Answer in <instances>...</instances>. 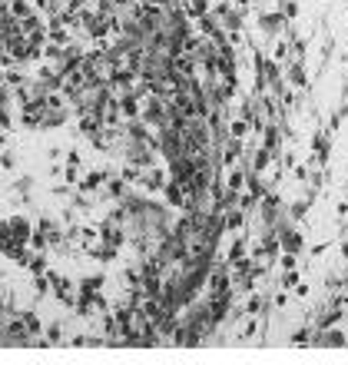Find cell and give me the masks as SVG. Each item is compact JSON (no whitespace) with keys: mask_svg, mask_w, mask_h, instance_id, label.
Here are the masks:
<instances>
[{"mask_svg":"<svg viewBox=\"0 0 348 365\" xmlns=\"http://www.w3.org/2000/svg\"><path fill=\"white\" fill-rule=\"evenodd\" d=\"M285 80H289L299 93H305V90H308V74H305V60H302V57H292V60L285 64Z\"/></svg>","mask_w":348,"mask_h":365,"instance_id":"obj_4","label":"cell"},{"mask_svg":"<svg viewBox=\"0 0 348 365\" xmlns=\"http://www.w3.org/2000/svg\"><path fill=\"white\" fill-rule=\"evenodd\" d=\"M13 123H17V120H13V110H11V103H4V107H0V129H7V133H11V129H13Z\"/></svg>","mask_w":348,"mask_h":365,"instance_id":"obj_21","label":"cell"},{"mask_svg":"<svg viewBox=\"0 0 348 365\" xmlns=\"http://www.w3.org/2000/svg\"><path fill=\"white\" fill-rule=\"evenodd\" d=\"M11 13L17 21H27L30 13H37V4L33 0H11Z\"/></svg>","mask_w":348,"mask_h":365,"instance_id":"obj_14","label":"cell"},{"mask_svg":"<svg viewBox=\"0 0 348 365\" xmlns=\"http://www.w3.org/2000/svg\"><path fill=\"white\" fill-rule=\"evenodd\" d=\"M308 282H299V286H295V299H308Z\"/></svg>","mask_w":348,"mask_h":365,"instance_id":"obj_25","label":"cell"},{"mask_svg":"<svg viewBox=\"0 0 348 365\" xmlns=\"http://www.w3.org/2000/svg\"><path fill=\"white\" fill-rule=\"evenodd\" d=\"M249 133H252V120L236 117L232 123H229V137H236V140H246Z\"/></svg>","mask_w":348,"mask_h":365,"instance_id":"obj_13","label":"cell"},{"mask_svg":"<svg viewBox=\"0 0 348 365\" xmlns=\"http://www.w3.org/2000/svg\"><path fill=\"white\" fill-rule=\"evenodd\" d=\"M279 243H282V253H295V256H302V253H305V236H302V229H295L292 223L279 229Z\"/></svg>","mask_w":348,"mask_h":365,"instance_id":"obj_3","label":"cell"},{"mask_svg":"<svg viewBox=\"0 0 348 365\" xmlns=\"http://www.w3.org/2000/svg\"><path fill=\"white\" fill-rule=\"evenodd\" d=\"M338 216H348V199H342V203H338Z\"/></svg>","mask_w":348,"mask_h":365,"instance_id":"obj_29","label":"cell"},{"mask_svg":"<svg viewBox=\"0 0 348 365\" xmlns=\"http://www.w3.org/2000/svg\"><path fill=\"white\" fill-rule=\"evenodd\" d=\"M285 27H289V21H285V13L279 11V7L259 13V30L265 33V37H279V33H285Z\"/></svg>","mask_w":348,"mask_h":365,"instance_id":"obj_2","label":"cell"},{"mask_svg":"<svg viewBox=\"0 0 348 365\" xmlns=\"http://www.w3.org/2000/svg\"><path fill=\"white\" fill-rule=\"evenodd\" d=\"M30 292L37 296V299H47V296H54L50 276H47V272H37V276H30Z\"/></svg>","mask_w":348,"mask_h":365,"instance_id":"obj_8","label":"cell"},{"mask_svg":"<svg viewBox=\"0 0 348 365\" xmlns=\"http://www.w3.org/2000/svg\"><path fill=\"white\" fill-rule=\"evenodd\" d=\"M279 11L285 13V21H295L299 17V0H279Z\"/></svg>","mask_w":348,"mask_h":365,"instance_id":"obj_22","label":"cell"},{"mask_svg":"<svg viewBox=\"0 0 348 365\" xmlns=\"http://www.w3.org/2000/svg\"><path fill=\"white\" fill-rule=\"evenodd\" d=\"M249 249H252V246H249V236H246V233H239V236L229 243V249H226V262L232 266V262L246 259V256H249Z\"/></svg>","mask_w":348,"mask_h":365,"instance_id":"obj_7","label":"cell"},{"mask_svg":"<svg viewBox=\"0 0 348 365\" xmlns=\"http://www.w3.org/2000/svg\"><path fill=\"white\" fill-rule=\"evenodd\" d=\"M37 186V180L33 176H17V180L11 182V193H13V203H30V190Z\"/></svg>","mask_w":348,"mask_h":365,"instance_id":"obj_6","label":"cell"},{"mask_svg":"<svg viewBox=\"0 0 348 365\" xmlns=\"http://www.w3.org/2000/svg\"><path fill=\"white\" fill-rule=\"evenodd\" d=\"M226 229L229 233H242V229H246V209H242V206L226 209Z\"/></svg>","mask_w":348,"mask_h":365,"instance_id":"obj_10","label":"cell"},{"mask_svg":"<svg viewBox=\"0 0 348 365\" xmlns=\"http://www.w3.org/2000/svg\"><path fill=\"white\" fill-rule=\"evenodd\" d=\"M33 226H37L40 233H47V236H50V233H54V229H60V226H64V223H60V216L40 213V216H37V223H33Z\"/></svg>","mask_w":348,"mask_h":365,"instance_id":"obj_15","label":"cell"},{"mask_svg":"<svg viewBox=\"0 0 348 365\" xmlns=\"http://www.w3.org/2000/svg\"><path fill=\"white\" fill-rule=\"evenodd\" d=\"M7 223H11V233L17 236V243H27V246H30V236H33V229H37V226L30 223V216L11 213L7 216Z\"/></svg>","mask_w":348,"mask_h":365,"instance_id":"obj_5","label":"cell"},{"mask_svg":"<svg viewBox=\"0 0 348 365\" xmlns=\"http://www.w3.org/2000/svg\"><path fill=\"white\" fill-rule=\"evenodd\" d=\"M83 173H87V170H83V166H73V163H64V180L70 182V186H76V182L83 180Z\"/></svg>","mask_w":348,"mask_h":365,"instance_id":"obj_17","label":"cell"},{"mask_svg":"<svg viewBox=\"0 0 348 365\" xmlns=\"http://www.w3.org/2000/svg\"><path fill=\"white\" fill-rule=\"evenodd\" d=\"M64 163H73V166H83V153H80V150H66Z\"/></svg>","mask_w":348,"mask_h":365,"instance_id":"obj_24","label":"cell"},{"mask_svg":"<svg viewBox=\"0 0 348 365\" xmlns=\"http://www.w3.org/2000/svg\"><path fill=\"white\" fill-rule=\"evenodd\" d=\"M103 286H107V276H103V272L83 276V279L76 282V289H80V292H97V289H103Z\"/></svg>","mask_w":348,"mask_h":365,"instance_id":"obj_12","label":"cell"},{"mask_svg":"<svg viewBox=\"0 0 348 365\" xmlns=\"http://www.w3.org/2000/svg\"><path fill=\"white\" fill-rule=\"evenodd\" d=\"M338 253H342V259L348 262V239H342V243H338Z\"/></svg>","mask_w":348,"mask_h":365,"instance_id":"obj_27","label":"cell"},{"mask_svg":"<svg viewBox=\"0 0 348 365\" xmlns=\"http://www.w3.org/2000/svg\"><path fill=\"white\" fill-rule=\"evenodd\" d=\"M44 335L50 345H66V329H64V319H54V323L44 325Z\"/></svg>","mask_w":348,"mask_h":365,"instance_id":"obj_9","label":"cell"},{"mask_svg":"<svg viewBox=\"0 0 348 365\" xmlns=\"http://www.w3.org/2000/svg\"><path fill=\"white\" fill-rule=\"evenodd\" d=\"M47 156H50V160H60V156H64V146H50V150H47Z\"/></svg>","mask_w":348,"mask_h":365,"instance_id":"obj_26","label":"cell"},{"mask_svg":"<svg viewBox=\"0 0 348 365\" xmlns=\"http://www.w3.org/2000/svg\"><path fill=\"white\" fill-rule=\"evenodd\" d=\"M345 117H348V100H342V107H338L335 113H332V120H328V129L335 133V129L342 127V123H345Z\"/></svg>","mask_w":348,"mask_h":365,"instance_id":"obj_20","label":"cell"},{"mask_svg":"<svg viewBox=\"0 0 348 365\" xmlns=\"http://www.w3.org/2000/svg\"><path fill=\"white\" fill-rule=\"evenodd\" d=\"M282 289H295V286H299V282H302V272H299V269H282Z\"/></svg>","mask_w":348,"mask_h":365,"instance_id":"obj_19","label":"cell"},{"mask_svg":"<svg viewBox=\"0 0 348 365\" xmlns=\"http://www.w3.org/2000/svg\"><path fill=\"white\" fill-rule=\"evenodd\" d=\"M0 170H7V173H17V153L13 150H0Z\"/></svg>","mask_w":348,"mask_h":365,"instance_id":"obj_18","label":"cell"},{"mask_svg":"<svg viewBox=\"0 0 348 365\" xmlns=\"http://www.w3.org/2000/svg\"><path fill=\"white\" fill-rule=\"evenodd\" d=\"M47 110H50V107H47L44 100H30V103H23V107H20V127L40 129V127H44Z\"/></svg>","mask_w":348,"mask_h":365,"instance_id":"obj_1","label":"cell"},{"mask_svg":"<svg viewBox=\"0 0 348 365\" xmlns=\"http://www.w3.org/2000/svg\"><path fill=\"white\" fill-rule=\"evenodd\" d=\"M27 80H30V76H27V70H23L20 64H17V66H11V70H4V83L11 86V90H17V86H23V83H27Z\"/></svg>","mask_w":348,"mask_h":365,"instance_id":"obj_11","label":"cell"},{"mask_svg":"<svg viewBox=\"0 0 348 365\" xmlns=\"http://www.w3.org/2000/svg\"><path fill=\"white\" fill-rule=\"evenodd\" d=\"M7 143H11V137H7V129H0V150H4Z\"/></svg>","mask_w":348,"mask_h":365,"instance_id":"obj_28","label":"cell"},{"mask_svg":"<svg viewBox=\"0 0 348 365\" xmlns=\"http://www.w3.org/2000/svg\"><path fill=\"white\" fill-rule=\"evenodd\" d=\"M47 269H50V259H47V253H33L27 272H30V276H37V272H47Z\"/></svg>","mask_w":348,"mask_h":365,"instance_id":"obj_16","label":"cell"},{"mask_svg":"<svg viewBox=\"0 0 348 365\" xmlns=\"http://www.w3.org/2000/svg\"><path fill=\"white\" fill-rule=\"evenodd\" d=\"M279 269H299V256L295 253H279Z\"/></svg>","mask_w":348,"mask_h":365,"instance_id":"obj_23","label":"cell"}]
</instances>
